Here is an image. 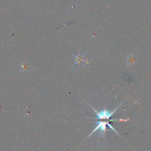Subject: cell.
Returning <instances> with one entry per match:
<instances>
[{
	"label": "cell",
	"mask_w": 151,
	"mask_h": 151,
	"mask_svg": "<svg viewBox=\"0 0 151 151\" xmlns=\"http://www.w3.org/2000/svg\"><path fill=\"white\" fill-rule=\"evenodd\" d=\"M137 60L136 57L133 54H129L126 59V66H133L136 64Z\"/></svg>",
	"instance_id": "obj_3"
},
{
	"label": "cell",
	"mask_w": 151,
	"mask_h": 151,
	"mask_svg": "<svg viewBox=\"0 0 151 151\" xmlns=\"http://www.w3.org/2000/svg\"><path fill=\"white\" fill-rule=\"evenodd\" d=\"M118 107H119V106L112 112H110L106 109H104L103 110H100V112H97L96 110H95L94 108H93L92 107V108L93 109V110L96 112V117L98 119H109L113 116V115L115 113V112H116V110H117V109Z\"/></svg>",
	"instance_id": "obj_2"
},
{
	"label": "cell",
	"mask_w": 151,
	"mask_h": 151,
	"mask_svg": "<svg viewBox=\"0 0 151 151\" xmlns=\"http://www.w3.org/2000/svg\"><path fill=\"white\" fill-rule=\"evenodd\" d=\"M109 121H107V122H102V121H99V122H96V124L97 126L96 127L94 128V129L93 130V132L90 134L89 136H90L91 135H92L94 132H96L97 130H100V133L103 136L105 134L106 132V125L109 126L110 127V128H111L112 130H113L116 133L118 134V133L116 131V130L112 127V126L109 123Z\"/></svg>",
	"instance_id": "obj_1"
}]
</instances>
